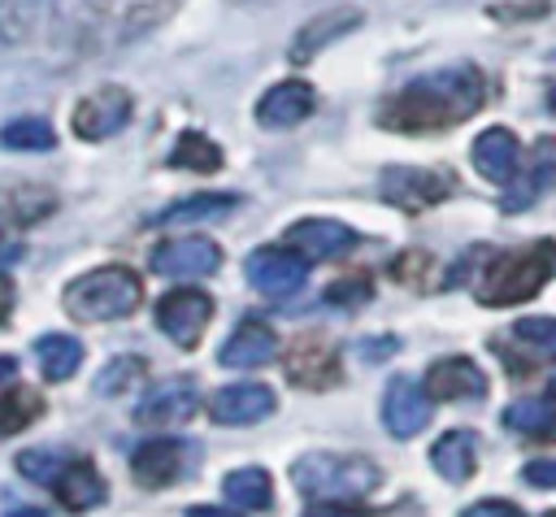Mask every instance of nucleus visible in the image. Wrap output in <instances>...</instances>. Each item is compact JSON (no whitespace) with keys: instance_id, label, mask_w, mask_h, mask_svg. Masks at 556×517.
<instances>
[{"instance_id":"obj_30","label":"nucleus","mask_w":556,"mask_h":517,"mask_svg":"<svg viewBox=\"0 0 556 517\" xmlns=\"http://www.w3.org/2000/svg\"><path fill=\"white\" fill-rule=\"evenodd\" d=\"M43 413V395L30 387H4L0 391V434H17L26 426H35V417Z\"/></svg>"},{"instance_id":"obj_16","label":"nucleus","mask_w":556,"mask_h":517,"mask_svg":"<svg viewBox=\"0 0 556 517\" xmlns=\"http://www.w3.org/2000/svg\"><path fill=\"white\" fill-rule=\"evenodd\" d=\"M287 248H295L304 261H334L356 248V230L334 217H304L287 230Z\"/></svg>"},{"instance_id":"obj_36","label":"nucleus","mask_w":556,"mask_h":517,"mask_svg":"<svg viewBox=\"0 0 556 517\" xmlns=\"http://www.w3.org/2000/svg\"><path fill=\"white\" fill-rule=\"evenodd\" d=\"M326 300L330 304H361V300H369V278H339V282H330Z\"/></svg>"},{"instance_id":"obj_44","label":"nucleus","mask_w":556,"mask_h":517,"mask_svg":"<svg viewBox=\"0 0 556 517\" xmlns=\"http://www.w3.org/2000/svg\"><path fill=\"white\" fill-rule=\"evenodd\" d=\"M543 517H556V508H547V513H543Z\"/></svg>"},{"instance_id":"obj_27","label":"nucleus","mask_w":556,"mask_h":517,"mask_svg":"<svg viewBox=\"0 0 556 517\" xmlns=\"http://www.w3.org/2000/svg\"><path fill=\"white\" fill-rule=\"evenodd\" d=\"M500 421H504L508 430H517V434H547V430L556 426V391L513 400V404L500 413Z\"/></svg>"},{"instance_id":"obj_8","label":"nucleus","mask_w":556,"mask_h":517,"mask_svg":"<svg viewBox=\"0 0 556 517\" xmlns=\"http://www.w3.org/2000/svg\"><path fill=\"white\" fill-rule=\"evenodd\" d=\"M282 369H287V378H291L295 387H304V391H326V387H334V382L343 378L339 352H334L330 339H321V335H300V339H291L287 352H282Z\"/></svg>"},{"instance_id":"obj_23","label":"nucleus","mask_w":556,"mask_h":517,"mask_svg":"<svg viewBox=\"0 0 556 517\" xmlns=\"http://www.w3.org/2000/svg\"><path fill=\"white\" fill-rule=\"evenodd\" d=\"M356 26H361V13H356V9H326V13H317V17L304 22L300 35L291 39V61H308L313 52H321L326 43H334L339 35H348V30H356Z\"/></svg>"},{"instance_id":"obj_22","label":"nucleus","mask_w":556,"mask_h":517,"mask_svg":"<svg viewBox=\"0 0 556 517\" xmlns=\"http://www.w3.org/2000/svg\"><path fill=\"white\" fill-rule=\"evenodd\" d=\"M430 465L443 482H469L478 474V434L473 430H447L430 447Z\"/></svg>"},{"instance_id":"obj_31","label":"nucleus","mask_w":556,"mask_h":517,"mask_svg":"<svg viewBox=\"0 0 556 517\" xmlns=\"http://www.w3.org/2000/svg\"><path fill=\"white\" fill-rule=\"evenodd\" d=\"M148 378V365L139 356H113L100 378H96V391L100 395H122V391H139V382Z\"/></svg>"},{"instance_id":"obj_42","label":"nucleus","mask_w":556,"mask_h":517,"mask_svg":"<svg viewBox=\"0 0 556 517\" xmlns=\"http://www.w3.org/2000/svg\"><path fill=\"white\" fill-rule=\"evenodd\" d=\"M0 243H4V217H0ZM17 256V248H9V252H0V261H13Z\"/></svg>"},{"instance_id":"obj_40","label":"nucleus","mask_w":556,"mask_h":517,"mask_svg":"<svg viewBox=\"0 0 556 517\" xmlns=\"http://www.w3.org/2000/svg\"><path fill=\"white\" fill-rule=\"evenodd\" d=\"M187 517H239L235 508H217V504H195Z\"/></svg>"},{"instance_id":"obj_34","label":"nucleus","mask_w":556,"mask_h":517,"mask_svg":"<svg viewBox=\"0 0 556 517\" xmlns=\"http://www.w3.org/2000/svg\"><path fill=\"white\" fill-rule=\"evenodd\" d=\"M430 274H434V261L426 256V252H400L395 261H391V278L395 282H408V287H421L426 291V282H430Z\"/></svg>"},{"instance_id":"obj_2","label":"nucleus","mask_w":556,"mask_h":517,"mask_svg":"<svg viewBox=\"0 0 556 517\" xmlns=\"http://www.w3.org/2000/svg\"><path fill=\"white\" fill-rule=\"evenodd\" d=\"M552 274H556V239H534L526 248L491 256L478 278V304H486V308L526 304L547 287Z\"/></svg>"},{"instance_id":"obj_10","label":"nucleus","mask_w":556,"mask_h":517,"mask_svg":"<svg viewBox=\"0 0 556 517\" xmlns=\"http://www.w3.org/2000/svg\"><path fill=\"white\" fill-rule=\"evenodd\" d=\"M430 413H434V400L430 391L417 382V378H391L387 382V395H382V426L395 434V439H413L430 426Z\"/></svg>"},{"instance_id":"obj_29","label":"nucleus","mask_w":556,"mask_h":517,"mask_svg":"<svg viewBox=\"0 0 556 517\" xmlns=\"http://www.w3.org/2000/svg\"><path fill=\"white\" fill-rule=\"evenodd\" d=\"M52 143H56V135H52L48 117L26 113V117H13L0 126V148H9V152H48Z\"/></svg>"},{"instance_id":"obj_26","label":"nucleus","mask_w":556,"mask_h":517,"mask_svg":"<svg viewBox=\"0 0 556 517\" xmlns=\"http://www.w3.org/2000/svg\"><path fill=\"white\" fill-rule=\"evenodd\" d=\"M222 495L235 504V508H248V513H261L274 504V478L261 469V465H243V469H230L222 478Z\"/></svg>"},{"instance_id":"obj_25","label":"nucleus","mask_w":556,"mask_h":517,"mask_svg":"<svg viewBox=\"0 0 556 517\" xmlns=\"http://www.w3.org/2000/svg\"><path fill=\"white\" fill-rule=\"evenodd\" d=\"M35 361H39V374H43L48 382H65V378H74L78 365H83V343H78L74 335H61V330L39 335V339H35Z\"/></svg>"},{"instance_id":"obj_38","label":"nucleus","mask_w":556,"mask_h":517,"mask_svg":"<svg viewBox=\"0 0 556 517\" xmlns=\"http://www.w3.org/2000/svg\"><path fill=\"white\" fill-rule=\"evenodd\" d=\"M460 517H526V513H521V504H513V500H478V504H469Z\"/></svg>"},{"instance_id":"obj_37","label":"nucleus","mask_w":556,"mask_h":517,"mask_svg":"<svg viewBox=\"0 0 556 517\" xmlns=\"http://www.w3.org/2000/svg\"><path fill=\"white\" fill-rule=\"evenodd\" d=\"M304 517H369L356 500H317L313 508H304Z\"/></svg>"},{"instance_id":"obj_17","label":"nucleus","mask_w":556,"mask_h":517,"mask_svg":"<svg viewBox=\"0 0 556 517\" xmlns=\"http://www.w3.org/2000/svg\"><path fill=\"white\" fill-rule=\"evenodd\" d=\"M430 400H482L486 395V374L473 356H439L430 369H426V382Z\"/></svg>"},{"instance_id":"obj_5","label":"nucleus","mask_w":556,"mask_h":517,"mask_svg":"<svg viewBox=\"0 0 556 517\" xmlns=\"http://www.w3.org/2000/svg\"><path fill=\"white\" fill-rule=\"evenodd\" d=\"M378 191L391 209L400 213H426L434 204H443L456 191V174L452 169H434V165H387L378 174Z\"/></svg>"},{"instance_id":"obj_32","label":"nucleus","mask_w":556,"mask_h":517,"mask_svg":"<svg viewBox=\"0 0 556 517\" xmlns=\"http://www.w3.org/2000/svg\"><path fill=\"white\" fill-rule=\"evenodd\" d=\"M513 339L526 343L539 361H556V317L552 313H539V317H521L513 326Z\"/></svg>"},{"instance_id":"obj_24","label":"nucleus","mask_w":556,"mask_h":517,"mask_svg":"<svg viewBox=\"0 0 556 517\" xmlns=\"http://www.w3.org/2000/svg\"><path fill=\"white\" fill-rule=\"evenodd\" d=\"M239 209V196L230 191H200V196H187V200H174L169 209H161L152 217V226H174V222H217L226 213Z\"/></svg>"},{"instance_id":"obj_19","label":"nucleus","mask_w":556,"mask_h":517,"mask_svg":"<svg viewBox=\"0 0 556 517\" xmlns=\"http://www.w3.org/2000/svg\"><path fill=\"white\" fill-rule=\"evenodd\" d=\"M274 356H278V335L261 317H243L217 348V361L226 369H256V365H269Z\"/></svg>"},{"instance_id":"obj_7","label":"nucleus","mask_w":556,"mask_h":517,"mask_svg":"<svg viewBox=\"0 0 556 517\" xmlns=\"http://www.w3.org/2000/svg\"><path fill=\"white\" fill-rule=\"evenodd\" d=\"M208 321H213V295L200 287H174L156 300V326L178 348H195Z\"/></svg>"},{"instance_id":"obj_33","label":"nucleus","mask_w":556,"mask_h":517,"mask_svg":"<svg viewBox=\"0 0 556 517\" xmlns=\"http://www.w3.org/2000/svg\"><path fill=\"white\" fill-rule=\"evenodd\" d=\"M35 26V0H0V43H26Z\"/></svg>"},{"instance_id":"obj_21","label":"nucleus","mask_w":556,"mask_h":517,"mask_svg":"<svg viewBox=\"0 0 556 517\" xmlns=\"http://www.w3.org/2000/svg\"><path fill=\"white\" fill-rule=\"evenodd\" d=\"M52 491H56V500H61L70 513H87V508L104 504L109 482L100 478V469H96L87 456H74V461H61V469H56V478H52Z\"/></svg>"},{"instance_id":"obj_20","label":"nucleus","mask_w":556,"mask_h":517,"mask_svg":"<svg viewBox=\"0 0 556 517\" xmlns=\"http://www.w3.org/2000/svg\"><path fill=\"white\" fill-rule=\"evenodd\" d=\"M195 413V382L191 378H169V382H156L152 391H143L139 408H135V421L139 426H178Z\"/></svg>"},{"instance_id":"obj_15","label":"nucleus","mask_w":556,"mask_h":517,"mask_svg":"<svg viewBox=\"0 0 556 517\" xmlns=\"http://www.w3.org/2000/svg\"><path fill=\"white\" fill-rule=\"evenodd\" d=\"M469 161H473V169H478L486 182L508 187L513 174H517V165H521V143H517V135H513L508 126H486V130L473 135Z\"/></svg>"},{"instance_id":"obj_43","label":"nucleus","mask_w":556,"mask_h":517,"mask_svg":"<svg viewBox=\"0 0 556 517\" xmlns=\"http://www.w3.org/2000/svg\"><path fill=\"white\" fill-rule=\"evenodd\" d=\"M9 517H43V508H17V513H9Z\"/></svg>"},{"instance_id":"obj_28","label":"nucleus","mask_w":556,"mask_h":517,"mask_svg":"<svg viewBox=\"0 0 556 517\" xmlns=\"http://www.w3.org/2000/svg\"><path fill=\"white\" fill-rule=\"evenodd\" d=\"M174 169H195V174H213V169H222V148L208 139V135H200V130H182L178 139H174V148H169V156H165Z\"/></svg>"},{"instance_id":"obj_45","label":"nucleus","mask_w":556,"mask_h":517,"mask_svg":"<svg viewBox=\"0 0 556 517\" xmlns=\"http://www.w3.org/2000/svg\"><path fill=\"white\" fill-rule=\"evenodd\" d=\"M547 439H556V426H552V430H547Z\"/></svg>"},{"instance_id":"obj_13","label":"nucleus","mask_w":556,"mask_h":517,"mask_svg":"<svg viewBox=\"0 0 556 517\" xmlns=\"http://www.w3.org/2000/svg\"><path fill=\"white\" fill-rule=\"evenodd\" d=\"M317 109V91L304 78H282L256 100V122L265 130H291Z\"/></svg>"},{"instance_id":"obj_41","label":"nucleus","mask_w":556,"mask_h":517,"mask_svg":"<svg viewBox=\"0 0 556 517\" xmlns=\"http://www.w3.org/2000/svg\"><path fill=\"white\" fill-rule=\"evenodd\" d=\"M9 313H13V287L0 278V326L9 321Z\"/></svg>"},{"instance_id":"obj_18","label":"nucleus","mask_w":556,"mask_h":517,"mask_svg":"<svg viewBox=\"0 0 556 517\" xmlns=\"http://www.w3.org/2000/svg\"><path fill=\"white\" fill-rule=\"evenodd\" d=\"M269 413H274V391L265 382H230L208 400V417L217 426H252Z\"/></svg>"},{"instance_id":"obj_39","label":"nucleus","mask_w":556,"mask_h":517,"mask_svg":"<svg viewBox=\"0 0 556 517\" xmlns=\"http://www.w3.org/2000/svg\"><path fill=\"white\" fill-rule=\"evenodd\" d=\"M521 478H526L530 487H556V461H530V465L521 469Z\"/></svg>"},{"instance_id":"obj_12","label":"nucleus","mask_w":556,"mask_h":517,"mask_svg":"<svg viewBox=\"0 0 556 517\" xmlns=\"http://www.w3.org/2000/svg\"><path fill=\"white\" fill-rule=\"evenodd\" d=\"M552 182H556V139H539L530 161H521L513 182L504 187V200H500L504 213H526L539 196L552 191Z\"/></svg>"},{"instance_id":"obj_3","label":"nucleus","mask_w":556,"mask_h":517,"mask_svg":"<svg viewBox=\"0 0 556 517\" xmlns=\"http://www.w3.org/2000/svg\"><path fill=\"white\" fill-rule=\"evenodd\" d=\"M143 300V282L130 265H100V269H87L78 274L65 295H61V308L74 317V321H117V317H130Z\"/></svg>"},{"instance_id":"obj_9","label":"nucleus","mask_w":556,"mask_h":517,"mask_svg":"<svg viewBox=\"0 0 556 517\" xmlns=\"http://www.w3.org/2000/svg\"><path fill=\"white\" fill-rule=\"evenodd\" d=\"M243 274L265 295H295L308 278V261L295 248H256L243 261Z\"/></svg>"},{"instance_id":"obj_4","label":"nucleus","mask_w":556,"mask_h":517,"mask_svg":"<svg viewBox=\"0 0 556 517\" xmlns=\"http://www.w3.org/2000/svg\"><path fill=\"white\" fill-rule=\"evenodd\" d=\"M291 482L313 500H361L382 482V469L369 456L313 452L291 465Z\"/></svg>"},{"instance_id":"obj_35","label":"nucleus","mask_w":556,"mask_h":517,"mask_svg":"<svg viewBox=\"0 0 556 517\" xmlns=\"http://www.w3.org/2000/svg\"><path fill=\"white\" fill-rule=\"evenodd\" d=\"M17 469H22L26 478H35V482H43V487H52V478H56V469H61V461H56L52 452H22V456H17Z\"/></svg>"},{"instance_id":"obj_6","label":"nucleus","mask_w":556,"mask_h":517,"mask_svg":"<svg viewBox=\"0 0 556 517\" xmlns=\"http://www.w3.org/2000/svg\"><path fill=\"white\" fill-rule=\"evenodd\" d=\"M130 113H135V96H130L126 87H117V83H104V87L87 91V96L74 104L70 126H74L78 139L100 143V139H113V135L130 122Z\"/></svg>"},{"instance_id":"obj_1","label":"nucleus","mask_w":556,"mask_h":517,"mask_svg":"<svg viewBox=\"0 0 556 517\" xmlns=\"http://www.w3.org/2000/svg\"><path fill=\"white\" fill-rule=\"evenodd\" d=\"M486 100V78L478 65H447L434 74H421L391 91L378 104V126L400 135H434L447 126H460L469 113H478Z\"/></svg>"},{"instance_id":"obj_11","label":"nucleus","mask_w":556,"mask_h":517,"mask_svg":"<svg viewBox=\"0 0 556 517\" xmlns=\"http://www.w3.org/2000/svg\"><path fill=\"white\" fill-rule=\"evenodd\" d=\"M222 265V248L204 235H178L152 252V269L165 278H208Z\"/></svg>"},{"instance_id":"obj_46","label":"nucleus","mask_w":556,"mask_h":517,"mask_svg":"<svg viewBox=\"0 0 556 517\" xmlns=\"http://www.w3.org/2000/svg\"><path fill=\"white\" fill-rule=\"evenodd\" d=\"M552 391H556V378H552Z\"/></svg>"},{"instance_id":"obj_14","label":"nucleus","mask_w":556,"mask_h":517,"mask_svg":"<svg viewBox=\"0 0 556 517\" xmlns=\"http://www.w3.org/2000/svg\"><path fill=\"white\" fill-rule=\"evenodd\" d=\"M187 456H191V447L182 439H148V443L135 447L130 474H135L139 487L161 491V487H169V482H178L187 474Z\"/></svg>"}]
</instances>
